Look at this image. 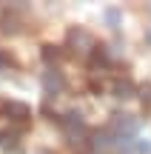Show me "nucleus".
I'll use <instances>...</instances> for the list:
<instances>
[{
    "instance_id": "obj_1",
    "label": "nucleus",
    "mask_w": 151,
    "mask_h": 154,
    "mask_svg": "<svg viewBox=\"0 0 151 154\" xmlns=\"http://www.w3.org/2000/svg\"><path fill=\"white\" fill-rule=\"evenodd\" d=\"M137 128H140V120L134 114H125V111H114L111 123H108V131L114 137H134Z\"/></svg>"
},
{
    "instance_id": "obj_2",
    "label": "nucleus",
    "mask_w": 151,
    "mask_h": 154,
    "mask_svg": "<svg viewBox=\"0 0 151 154\" xmlns=\"http://www.w3.org/2000/svg\"><path fill=\"white\" fill-rule=\"evenodd\" d=\"M68 46H71L74 51H80V54H94V40H91V34L89 32H83V29H71L68 32Z\"/></svg>"
},
{
    "instance_id": "obj_3",
    "label": "nucleus",
    "mask_w": 151,
    "mask_h": 154,
    "mask_svg": "<svg viewBox=\"0 0 151 154\" xmlns=\"http://www.w3.org/2000/svg\"><path fill=\"white\" fill-rule=\"evenodd\" d=\"M43 91L49 94V97H54V94L66 91V77H63L60 69H49V72H43Z\"/></svg>"
},
{
    "instance_id": "obj_4",
    "label": "nucleus",
    "mask_w": 151,
    "mask_h": 154,
    "mask_svg": "<svg viewBox=\"0 0 151 154\" xmlns=\"http://www.w3.org/2000/svg\"><path fill=\"white\" fill-rule=\"evenodd\" d=\"M60 126L66 134H77V131H86V123H83V114L80 111H66L60 117Z\"/></svg>"
},
{
    "instance_id": "obj_5",
    "label": "nucleus",
    "mask_w": 151,
    "mask_h": 154,
    "mask_svg": "<svg viewBox=\"0 0 151 154\" xmlns=\"http://www.w3.org/2000/svg\"><path fill=\"white\" fill-rule=\"evenodd\" d=\"M3 111L11 117L14 123H26L29 117H32V109H29L26 103H17V100H9V103H3Z\"/></svg>"
},
{
    "instance_id": "obj_6",
    "label": "nucleus",
    "mask_w": 151,
    "mask_h": 154,
    "mask_svg": "<svg viewBox=\"0 0 151 154\" xmlns=\"http://www.w3.org/2000/svg\"><path fill=\"white\" fill-rule=\"evenodd\" d=\"M114 140H117V137H114L111 131H94L91 140H89V146L94 151H103V149H108V146H114Z\"/></svg>"
},
{
    "instance_id": "obj_7",
    "label": "nucleus",
    "mask_w": 151,
    "mask_h": 154,
    "mask_svg": "<svg viewBox=\"0 0 151 154\" xmlns=\"http://www.w3.org/2000/svg\"><path fill=\"white\" fill-rule=\"evenodd\" d=\"M0 29H3L6 34H17L20 32V17H17L14 11H6V14L0 17Z\"/></svg>"
},
{
    "instance_id": "obj_8",
    "label": "nucleus",
    "mask_w": 151,
    "mask_h": 154,
    "mask_svg": "<svg viewBox=\"0 0 151 154\" xmlns=\"http://www.w3.org/2000/svg\"><path fill=\"white\" fill-rule=\"evenodd\" d=\"M134 83L131 80H117L114 83V97H120V100H125V97H134Z\"/></svg>"
},
{
    "instance_id": "obj_9",
    "label": "nucleus",
    "mask_w": 151,
    "mask_h": 154,
    "mask_svg": "<svg viewBox=\"0 0 151 154\" xmlns=\"http://www.w3.org/2000/svg\"><path fill=\"white\" fill-rule=\"evenodd\" d=\"M17 140H20V131H14V128H11V131H0V146H3L6 151L17 149Z\"/></svg>"
},
{
    "instance_id": "obj_10",
    "label": "nucleus",
    "mask_w": 151,
    "mask_h": 154,
    "mask_svg": "<svg viewBox=\"0 0 151 154\" xmlns=\"http://www.w3.org/2000/svg\"><path fill=\"white\" fill-rule=\"evenodd\" d=\"M40 54H43V60H46V63H51V60H60V57H63V49H60V46H51V43H46Z\"/></svg>"
},
{
    "instance_id": "obj_11",
    "label": "nucleus",
    "mask_w": 151,
    "mask_h": 154,
    "mask_svg": "<svg viewBox=\"0 0 151 154\" xmlns=\"http://www.w3.org/2000/svg\"><path fill=\"white\" fill-rule=\"evenodd\" d=\"M106 23H108V29H120L123 26V11L120 9H106Z\"/></svg>"
},
{
    "instance_id": "obj_12",
    "label": "nucleus",
    "mask_w": 151,
    "mask_h": 154,
    "mask_svg": "<svg viewBox=\"0 0 151 154\" xmlns=\"http://www.w3.org/2000/svg\"><path fill=\"white\" fill-rule=\"evenodd\" d=\"M131 151L134 154H151V140H137Z\"/></svg>"
},
{
    "instance_id": "obj_13",
    "label": "nucleus",
    "mask_w": 151,
    "mask_h": 154,
    "mask_svg": "<svg viewBox=\"0 0 151 154\" xmlns=\"http://www.w3.org/2000/svg\"><path fill=\"white\" fill-rule=\"evenodd\" d=\"M137 91H140V97H143V103H148V106H151V83H143V86L137 88Z\"/></svg>"
},
{
    "instance_id": "obj_14",
    "label": "nucleus",
    "mask_w": 151,
    "mask_h": 154,
    "mask_svg": "<svg viewBox=\"0 0 151 154\" xmlns=\"http://www.w3.org/2000/svg\"><path fill=\"white\" fill-rule=\"evenodd\" d=\"M146 43H148V46H151V26H148V29H146Z\"/></svg>"
},
{
    "instance_id": "obj_15",
    "label": "nucleus",
    "mask_w": 151,
    "mask_h": 154,
    "mask_svg": "<svg viewBox=\"0 0 151 154\" xmlns=\"http://www.w3.org/2000/svg\"><path fill=\"white\" fill-rule=\"evenodd\" d=\"M3 63H6V60H3V54H0V69H3Z\"/></svg>"
}]
</instances>
